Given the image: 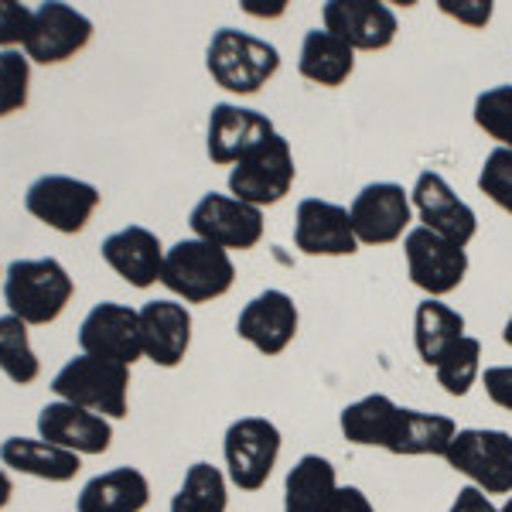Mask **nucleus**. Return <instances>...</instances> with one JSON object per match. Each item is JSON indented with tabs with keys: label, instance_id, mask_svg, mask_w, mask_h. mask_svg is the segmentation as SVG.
Here are the masks:
<instances>
[{
	"label": "nucleus",
	"instance_id": "obj_28",
	"mask_svg": "<svg viewBox=\"0 0 512 512\" xmlns=\"http://www.w3.org/2000/svg\"><path fill=\"white\" fill-rule=\"evenodd\" d=\"M465 338V315L461 311L448 308L437 297H427V301L417 304L414 315V345L424 366H437L444 359V352L451 349L454 342Z\"/></svg>",
	"mask_w": 512,
	"mask_h": 512
},
{
	"label": "nucleus",
	"instance_id": "obj_27",
	"mask_svg": "<svg viewBox=\"0 0 512 512\" xmlns=\"http://www.w3.org/2000/svg\"><path fill=\"white\" fill-rule=\"evenodd\" d=\"M396 414L400 407L386 393H369L362 400L349 403V407L338 414V427H342L345 441L359 444V448H383L390 444Z\"/></svg>",
	"mask_w": 512,
	"mask_h": 512
},
{
	"label": "nucleus",
	"instance_id": "obj_4",
	"mask_svg": "<svg viewBox=\"0 0 512 512\" xmlns=\"http://www.w3.org/2000/svg\"><path fill=\"white\" fill-rule=\"evenodd\" d=\"M52 393L65 403H76L106 420L127 417L130 400V366L96 355H76L55 373Z\"/></svg>",
	"mask_w": 512,
	"mask_h": 512
},
{
	"label": "nucleus",
	"instance_id": "obj_15",
	"mask_svg": "<svg viewBox=\"0 0 512 512\" xmlns=\"http://www.w3.org/2000/svg\"><path fill=\"white\" fill-rule=\"evenodd\" d=\"M89 38H93V21L76 7L52 0V4H41L35 11V28H31L24 52H28V62L59 65L79 55L89 45Z\"/></svg>",
	"mask_w": 512,
	"mask_h": 512
},
{
	"label": "nucleus",
	"instance_id": "obj_16",
	"mask_svg": "<svg viewBox=\"0 0 512 512\" xmlns=\"http://www.w3.org/2000/svg\"><path fill=\"white\" fill-rule=\"evenodd\" d=\"M294 246L304 256H352L359 239L349 209L325 198H304L294 216Z\"/></svg>",
	"mask_w": 512,
	"mask_h": 512
},
{
	"label": "nucleus",
	"instance_id": "obj_33",
	"mask_svg": "<svg viewBox=\"0 0 512 512\" xmlns=\"http://www.w3.org/2000/svg\"><path fill=\"white\" fill-rule=\"evenodd\" d=\"M31 62L21 52H0V117H11L28 106Z\"/></svg>",
	"mask_w": 512,
	"mask_h": 512
},
{
	"label": "nucleus",
	"instance_id": "obj_35",
	"mask_svg": "<svg viewBox=\"0 0 512 512\" xmlns=\"http://www.w3.org/2000/svg\"><path fill=\"white\" fill-rule=\"evenodd\" d=\"M35 28V11L18 0H0V45L4 52H14V45H28Z\"/></svg>",
	"mask_w": 512,
	"mask_h": 512
},
{
	"label": "nucleus",
	"instance_id": "obj_38",
	"mask_svg": "<svg viewBox=\"0 0 512 512\" xmlns=\"http://www.w3.org/2000/svg\"><path fill=\"white\" fill-rule=\"evenodd\" d=\"M448 512H499V506L492 502V495H485L475 485H465V489H458V495H454Z\"/></svg>",
	"mask_w": 512,
	"mask_h": 512
},
{
	"label": "nucleus",
	"instance_id": "obj_19",
	"mask_svg": "<svg viewBox=\"0 0 512 512\" xmlns=\"http://www.w3.org/2000/svg\"><path fill=\"white\" fill-rule=\"evenodd\" d=\"M274 120L256 110H246L239 103H216L209 113V134H205V151L212 164H236L246 151L274 137Z\"/></svg>",
	"mask_w": 512,
	"mask_h": 512
},
{
	"label": "nucleus",
	"instance_id": "obj_18",
	"mask_svg": "<svg viewBox=\"0 0 512 512\" xmlns=\"http://www.w3.org/2000/svg\"><path fill=\"white\" fill-rule=\"evenodd\" d=\"M38 437L48 444H59V448L72 451V454H79V458L82 454H106L113 444V424L86 407L55 400V403H48V407H41Z\"/></svg>",
	"mask_w": 512,
	"mask_h": 512
},
{
	"label": "nucleus",
	"instance_id": "obj_39",
	"mask_svg": "<svg viewBox=\"0 0 512 512\" xmlns=\"http://www.w3.org/2000/svg\"><path fill=\"white\" fill-rule=\"evenodd\" d=\"M332 512H376V509L359 485H342L335 495V502H332Z\"/></svg>",
	"mask_w": 512,
	"mask_h": 512
},
{
	"label": "nucleus",
	"instance_id": "obj_7",
	"mask_svg": "<svg viewBox=\"0 0 512 512\" xmlns=\"http://www.w3.org/2000/svg\"><path fill=\"white\" fill-rule=\"evenodd\" d=\"M294 178L297 168L291 144L280 134H274L233 164V171H229V195L263 209V205H277L280 198L291 192Z\"/></svg>",
	"mask_w": 512,
	"mask_h": 512
},
{
	"label": "nucleus",
	"instance_id": "obj_32",
	"mask_svg": "<svg viewBox=\"0 0 512 512\" xmlns=\"http://www.w3.org/2000/svg\"><path fill=\"white\" fill-rule=\"evenodd\" d=\"M475 123L499 147L512 151V86H492L475 99Z\"/></svg>",
	"mask_w": 512,
	"mask_h": 512
},
{
	"label": "nucleus",
	"instance_id": "obj_1",
	"mask_svg": "<svg viewBox=\"0 0 512 512\" xmlns=\"http://www.w3.org/2000/svg\"><path fill=\"white\" fill-rule=\"evenodd\" d=\"M205 69L226 93L253 96L277 76L280 52L270 41L246 35V31L219 28L209 41V52H205Z\"/></svg>",
	"mask_w": 512,
	"mask_h": 512
},
{
	"label": "nucleus",
	"instance_id": "obj_8",
	"mask_svg": "<svg viewBox=\"0 0 512 512\" xmlns=\"http://www.w3.org/2000/svg\"><path fill=\"white\" fill-rule=\"evenodd\" d=\"M99 195L96 185L69 175H45L24 195V209L31 212L38 222L52 226L55 233L76 236L89 226L93 212L99 209Z\"/></svg>",
	"mask_w": 512,
	"mask_h": 512
},
{
	"label": "nucleus",
	"instance_id": "obj_12",
	"mask_svg": "<svg viewBox=\"0 0 512 512\" xmlns=\"http://www.w3.org/2000/svg\"><path fill=\"white\" fill-rule=\"evenodd\" d=\"M79 349L82 355L110 359L120 366H134L144 359V338H140V311L117 301L96 304L79 325Z\"/></svg>",
	"mask_w": 512,
	"mask_h": 512
},
{
	"label": "nucleus",
	"instance_id": "obj_40",
	"mask_svg": "<svg viewBox=\"0 0 512 512\" xmlns=\"http://www.w3.org/2000/svg\"><path fill=\"white\" fill-rule=\"evenodd\" d=\"M11 495H14V482H11V475H7L4 468H0V509H4L7 502H11Z\"/></svg>",
	"mask_w": 512,
	"mask_h": 512
},
{
	"label": "nucleus",
	"instance_id": "obj_26",
	"mask_svg": "<svg viewBox=\"0 0 512 512\" xmlns=\"http://www.w3.org/2000/svg\"><path fill=\"white\" fill-rule=\"evenodd\" d=\"M297 72L325 89H338L355 72V48L345 45L342 38H335L332 31L315 28L304 35Z\"/></svg>",
	"mask_w": 512,
	"mask_h": 512
},
{
	"label": "nucleus",
	"instance_id": "obj_24",
	"mask_svg": "<svg viewBox=\"0 0 512 512\" xmlns=\"http://www.w3.org/2000/svg\"><path fill=\"white\" fill-rule=\"evenodd\" d=\"M0 465L11 472L41 478V482H72L79 475V454L48 444L41 437H7L0 444Z\"/></svg>",
	"mask_w": 512,
	"mask_h": 512
},
{
	"label": "nucleus",
	"instance_id": "obj_11",
	"mask_svg": "<svg viewBox=\"0 0 512 512\" xmlns=\"http://www.w3.org/2000/svg\"><path fill=\"white\" fill-rule=\"evenodd\" d=\"M195 239L216 243L222 250H253L263 239V209L239 202L233 195L209 192L198 198V205L188 216Z\"/></svg>",
	"mask_w": 512,
	"mask_h": 512
},
{
	"label": "nucleus",
	"instance_id": "obj_2",
	"mask_svg": "<svg viewBox=\"0 0 512 512\" xmlns=\"http://www.w3.org/2000/svg\"><path fill=\"white\" fill-rule=\"evenodd\" d=\"M76 294L69 270L59 260H14L4 270V301L24 325H52Z\"/></svg>",
	"mask_w": 512,
	"mask_h": 512
},
{
	"label": "nucleus",
	"instance_id": "obj_37",
	"mask_svg": "<svg viewBox=\"0 0 512 512\" xmlns=\"http://www.w3.org/2000/svg\"><path fill=\"white\" fill-rule=\"evenodd\" d=\"M482 386H485V396H489L495 407H502L512 414V366H489L482 373Z\"/></svg>",
	"mask_w": 512,
	"mask_h": 512
},
{
	"label": "nucleus",
	"instance_id": "obj_20",
	"mask_svg": "<svg viewBox=\"0 0 512 512\" xmlns=\"http://www.w3.org/2000/svg\"><path fill=\"white\" fill-rule=\"evenodd\" d=\"M140 338L144 359L161 369H175L192 345V315L178 301H147L140 308Z\"/></svg>",
	"mask_w": 512,
	"mask_h": 512
},
{
	"label": "nucleus",
	"instance_id": "obj_34",
	"mask_svg": "<svg viewBox=\"0 0 512 512\" xmlns=\"http://www.w3.org/2000/svg\"><path fill=\"white\" fill-rule=\"evenodd\" d=\"M478 188L489 195L502 212L512 216V151L509 147H495L478 171Z\"/></svg>",
	"mask_w": 512,
	"mask_h": 512
},
{
	"label": "nucleus",
	"instance_id": "obj_5",
	"mask_svg": "<svg viewBox=\"0 0 512 512\" xmlns=\"http://www.w3.org/2000/svg\"><path fill=\"white\" fill-rule=\"evenodd\" d=\"M451 472L465 475L468 485L485 495H512V434L495 427H461L448 454Z\"/></svg>",
	"mask_w": 512,
	"mask_h": 512
},
{
	"label": "nucleus",
	"instance_id": "obj_41",
	"mask_svg": "<svg viewBox=\"0 0 512 512\" xmlns=\"http://www.w3.org/2000/svg\"><path fill=\"white\" fill-rule=\"evenodd\" d=\"M502 338H506V345L512 349V315H509V321H506V328H502Z\"/></svg>",
	"mask_w": 512,
	"mask_h": 512
},
{
	"label": "nucleus",
	"instance_id": "obj_36",
	"mask_svg": "<svg viewBox=\"0 0 512 512\" xmlns=\"http://www.w3.org/2000/svg\"><path fill=\"white\" fill-rule=\"evenodd\" d=\"M437 7H441V14H448V18L468 24V28H485V24L492 21L495 14V4L492 0H437Z\"/></svg>",
	"mask_w": 512,
	"mask_h": 512
},
{
	"label": "nucleus",
	"instance_id": "obj_22",
	"mask_svg": "<svg viewBox=\"0 0 512 512\" xmlns=\"http://www.w3.org/2000/svg\"><path fill=\"white\" fill-rule=\"evenodd\" d=\"M454 434H458V424L448 414L400 407L386 451L396 454V458H444Z\"/></svg>",
	"mask_w": 512,
	"mask_h": 512
},
{
	"label": "nucleus",
	"instance_id": "obj_17",
	"mask_svg": "<svg viewBox=\"0 0 512 512\" xmlns=\"http://www.w3.org/2000/svg\"><path fill=\"white\" fill-rule=\"evenodd\" d=\"M297 304L291 294L284 291H263L256 294L236 318V335L243 342H250L256 352L263 355H280L297 335Z\"/></svg>",
	"mask_w": 512,
	"mask_h": 512
},
{
	"label": "nucleus",
	"instance_id": "obj_31",
	"mask_svg": "<svg viewBox=\"0 0 512 512\" xmlns=\"http://www.w3.org/2000/svg\"><path fill=\"white\" fill-rule=\"evenodd\" d=\"M437 386L448 396H468L472 386L482 379V342L472 335H465L461 342H454L444 359L434 366Z\"/></svg>",
	"mask_w": 512,
	"mask_h": 512
},
{
	"label": "nucleus",
	"instance_id": "obj_25",
	"mask_svg": "<svg viewBox=\"0 0 512 512\" xmlns=\"http://www.w3.org/2000/svg\"><path fill=\"white\" fill-rule=\"evenodd\" d=\"M338 472L321 454H304L284 478V512H332Z\"/></svg>",
	"mask_w": 512,
	"mask_h": 512
},
{
	"label": "nucleus",
	"instance_id": "obj_9",
	"mask_svg": "<svg viewBox=\"0 0 512 512\" xmlns=\"http://www.w3.org/2000/svg\"><path fill=\"white\" fill-rule=\"evenodd\" d=\"M403 256H407L410 280L427 297L441 301L444 294L458 291L468 274V253L465 246H454L451 239L431 233L424 226H414L403 236Z\"/></svg>",
	"mask_w": 512,
	"mask_h": 512
},
{
	"label": "nucleus",
	"instance_id": "obj_21",
	"mask_svg": "<svg viewBox=\"0 0 512 512\" xmlns=\"http://www.w3.org/2000/svg\"><path fill=\"white\" fill-rule=\"evenodd\" d=\"M103 260L113 267V274L120 280H127L130 287H151L161 280V267H164V246L161 239L144 226H127L120 233L106 236L103 246H99Z\"/></svg>",
	"mask_w": 512,
	"mask_h": 512
},
{
	"label": "nucleus",
	"instance_id": "obj_30",
	"mask_svg": "<svg viewBox=\"0 0 512 512\" xmlns=\"http://www.w3.org/2000/svg\"><path fill=\"white\" fill-rule=\"evenodd\" d=\"M0 373L18 386H31L41 376V362L28 342V325L14 315L0 318Z\"/></svg>",
	"mask_w": 512,
	"mask_h": 512
},
{
	"label": "nucleus",
	"instance_id": "obj_13",
	"mask_svg": "<svg viewBox=\"0 0 512 512\" xmlns=\"http://www.w3.org/2000/svg\"><path fill=\"white\" fill-rule=\"evenodd\" d=\"M410 205L417 209L420 226L451 239L454 246H468L478 233L475 209L468 202H461L437 171H420L414 192H410Z\"/></svg>",
	"mask_w": 512,
	"mask_h": 512
},
{
	"label": "nucleus",
	"instance_id": "obj_29",
	"mask_svg": "<svg viewBox=\"0 0 512 512\" xmlns=\"http://www.w3.org/2000/svg\"><path fill=\"white\" fill-rule=\"evenodd\" d=\"M229 509V478L209 461H195L181 478L168 512H226Z\"/></svg>",
	"mask_w": 512,
	"mask_h": 512
},
{
	"label": "nucleus",
	"instance_id": "obj_10",
	"mask_svg": "<svg viewBox=\"0 0 512 512\" xmlns=\"http://www.w3.org/2000/svg\"><path fill=\"white\" fill-rule=\"evenodd\" d=\"M410 192L396 181H373L355 195L349 219L355 239L366 246H390L410 233Z\"/></svg>",
	"mask_w": 512,
	"mask_h": 512
},
{
	"label": "nucleus",
	"instance_id": "obj_14",
	"mask_svg": "<svg viewBox=\"0 0 512 512\" xmlns=\"http://www.w3.org/2000/svg\"><path fill=\"white\" fill-rule=\"evenodd\" d=\"M321 21H325V31H332L355 52L390 48L396 28H400L393 7L379 4V0H332L321 7Z\"/></svg>",
	"mask_w": 512,
	"mask_h": 512
},
{
	"label": "nucleus",
	"instance_id": "obj_3",
	"mask_svg": "<svg viewBox=\"0 0 512 512\" xmlns=\"http://www.w3.org/2000/svg\"><path fill=\"white\" fill-rule=\"evenodd\" d=\"M236 267L233 256L222 246L205 243V239H181L164 253L161 267V284L171 294L185 297L188 304H205L216 301L233 287Z\"/></svg>",
	"mask_w": 512,
	"mask_h": 512
},
{
	"label": "nucleus",
	"instance_id": "obj_6",
	"mask_svg": "<svg viewBox=\"0 0 512 512\" xmlns=\"http://www.w3.org/2000/svg\"><path fill=\"white\" fill-rule=\"evenodd\" d=\"M280 427L267 417H239L226 427L222 454H226V478L239 492H260L270 482L280 458Z\"/></svg>",
	"mask_w": 512,
	"mask_h": 512
},
{
	"label": "nucleus",
	"instance_id": "obj_42",
	"mask_svg": "<svg viewBox=\"0 0 512 512\" xmlns=\"http://www.w3.org/2000/svg\"><path fill=\"white\" fill-rule=\"evenodd\" d=\"M499 512H512V495H509L506 502H502V506H499Z\"/></svg>",
	"mask_w": 512,
	"mask_h": 512
},
{
	"label": "nucleus",
	"instance_id": "obj_23",
	"mask_svg": "<svg viewBox=\"0 0 512 512\" xmlns=\"http://www.w3.org/2000/svg\"><path fill=\"white\" fill-rule=\"evenodd\" d=\"M151 506V482L140 468L120 465L89 478L79 492V512H144Z\"/></svg>",
	"mask_w": 512,
	"mask_h": 512
},
{
	"label": "nucleus",
	"instance_id": "obj_43",
	"mask_svg": "<svg viewBox=\"0 0 512 512\" xmlns=\"http://www.w3.org/2000/svg\"><path fill=\"white\" fill-rule=\"evenodd\" d=\"M0 277H4V274H0Z\"/></svg>",
	"mask_w": 512,
	"mask_h": 512
}]
</instances>
